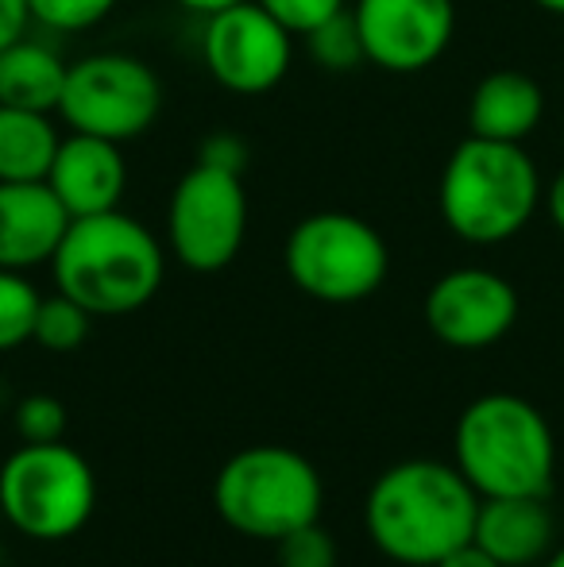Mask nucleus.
<instances>
[{
	"label": "nucleus",
	"mask_w": 564,
	"mask_h": 567,
	"mask_svg": "<svg viewBox=\"0 0 564 567\" xmlns=\"http://www.w3.org/2000/svg\"><path fill=\"white\" fill-rule=\"evenodd\" d=\"M480 494L457 463L407 460L387 467L363 502L368 537L383 556L407 567H433L472 540Z\"/></svg>",
	"instance_id": "nucleus-1"
},
{
	"label": "nucleus",
	"mask_w": 564,
	"mask_h": 567,
	"mask_svg": "<svg viewBox=\"0 0 564 567\" xmlns=\"http://www.w3.org/2000/svg\"><path fill=\"white\" fill-rule=\"evenodd\" d=\"M51 275L54 290L74 298L93 317H124L158 293L166 255L143 220L113 209L70 220L51 259Z\"/></svg>",
	"instance_id": "nucleus-2"
},
{
	"label": "nucleus",
	"mask_w": 564,
	"mask_h": 567,
	"mask_svg": "<svg viewBox=\"0 0 564 567\" xmlns=\"http://www.w3.org/2000/svg\"><path fill=\"white\" fill-rule=\"evenodd\" d=\"M542 174L522 143L468 135L441 171L437 209L464 244L495 247L514 239L542 209Z\"/></svg>",
	"instance_id": "nucleus-3"
},
{
	"label": "nucleus",
	"mask_w": 564,
	"mask_h": 567,
	"mask_svg": "<svg viewBox=\"0 0 564 567\" xmlns=\"http://www.w3.org/2000/svg\"><path fill=\"white\" fill-rule=\"evenodd\" d=\"M452 463L480 498L550 494L557 475V441L537 405L495 390L460 413Z\"/></svg>",
	"instance_id": "nucleus-4"
},
{
	"label": "nucleus",
	"mask_w": 564,
	"mask_h": 567,
	"mask_svg": "<svg viewBox=\"0 0 564 567\" xmlns=\"http://www.w3.org/2000/svg\"><path fill=\"white\" fill-rule=\"evenodd\" d=\"M325 483L301 452L256 444L236 452L213 483V506L228 529L256 540H279L321 517Z\"/></svg>",
	"instance_id": "nucleus-5"
},
{
	"label": "nucleus",
	"mask_w": 564,
	"mask_h": 567,
	"mask_svg": "<svg viewBox=\"0 0 564 567\" xmlns=\"http://www.w3.org/2000/svg\"><path fill=\"white\" fill-rule=\"evenodd\" d=\"M286 275L306 298L325 306H356L387 282V239L356 213H309L286 236Z\"/></svg>",
	"instance_id": "nucleus-6"
},
{
	"label": "nucleus",
	"mask_w": 564,
	"mask_h": 567,
	"mask_svg": "<svg viewBox=\"0 0 564 567\" xmlns=\"http://www.w3.org/2000/svg\"><path fill=\"white\" fill-rule=\"evenodd\" d=\"M98 509V475L70 444H23L0 467V517L31 540H66Z\"/></svg>",
	"instance_id": "nucleus-7"
},
{
	"label": "nucleus",
	"mask_w": 564,
	"mask_h": 567,
	"mask_svg": "<svg viewBox=\"0 0 564 567\" xmlns=\"http://www.w3.org/2000/svg\"><path fill=\"white\" fill-rule=\"evenodd\" d=\"M163 113V82L136 54L98 51L70 62L59 116L70 132L132 143L155 127Z\"/></svg>",
	"instance_id": "nucleus-8"
},
{
	"label": "nucleus",
	"mask_w": 564,
	"mask_h": 567,
	"mask_svg": "<svg viewBox=\"0 0 564 567\" xmlns=\"http://www.w3.org/2000/svg\"><path fill=\"white\" fill-rule=\"evenodd\" d=\"M248 239V189L244 174L194 163L174 182L166 205V244L182 267L217 275Z\"/></svg>",
	"instance_id": "nucleus-9"
},
{
	"label": "nucleus",
	"mask_w": 564,
	"mask_h": 567,
	"mask_svg": "<svg viewBox=\"0 0 564 567\" xmlns=\"http://www.w3.org/2000/svg\"><path fill=\"white\" fill-rule=\"evenodd\" d=\"M294 31H286L259 0H244L225 12L205 16L202 66L221 90L236 97H259L290 74Z\"/></svg>",
	"instance_id": "nucleus-10"
},
{
	"label": "nucleus",
	"mask_w": 564,
	"mask_h": 567,
	"mask_svg": "<svg viewBox=\"0 0 564 567\" xmlns=\"http://www.w3.org/2000/svg\"><path fill=\"white\" fill-rule=\"evenodd\" d=\"M356 31L371 66L387 74H422L452 43V0H356Z\"/></svg>",
	"instance_id": "nucleus-11"
},
{
	"label": "nucleus",
	"mask_w": 564,
	"mask_h": 567,
	"mask_svg": "<svg viewBox=\"0 0 564 567\" xmlns=\"http://www.w3.org/2000/svg\"><path fill=\"white\" fill-rule=\"evenodd\" d=\"M425 329L457 351L491 348L519 321V290L488 267H457L425 293Z\"/></svg>",
	"instance_id": "nucleus-12"
},
{
	"label": "nucleus",
	"mask_w": 564,
	"mask_h": 567,
	"mask_svg": "<svg viewBox=\"0 0 564 567\" xmlns=\"http://www.w3.org/2000/svg\"><path fill=\"white\" fill-rule=\"evenodd\" d=\"M47 186L70 213V220L121 209V197L129 189V163L121 155V143L66 132L47 171Z\"/></svg>",
	"instance_id": "nucleus-13"
},
{
	"label": "nucleus",
	"mask_w": 564,
	"mask_h": 567,
	"mask_svg": "<svg viewBox=\"0 0 564 567\" xmlns=\"http://www.w3.org/2000/svg\"><path fill=\"white\" fill-rule=\"evenodd\" d=\"M70 213L47 182H0V267L31 270L51 267Z\"/></svg>",
	"instance_id": "nucleus-14"
},
{
	"label": "nucleus",
	"mask_w": 564,
	"mask_h": 567,
	"mask_svg": "<svg viewBox=\"0 0 564 567\" xmlns=\"http://www.w3.org/2000/svg\"><path fill=\"white\" fill-rule=\"evenodd\" d=\"M472 540L503 567H530L553 553V514L545 494L480 498Z\"/></svg>",
	"instance_id": "nucleus-15"
},
{
	"label": "nucleus",
	"mask_w": 564,
	"mask_h": 567,
	"mask_svg": "<svg viewBox=\"0 0 564 567\" xmlns=\"http://www.w3.org/2000/svg\"><path fill=\"white\" fill-rule=\"evenodd\" d=\"M545 116V93L522 70H491L468 97V135L522 143Z\"/></svg>",
	"instance_id": "nucleus-16"
},
{
	"label": "nucleus",
	"mask_w": 564,
	"mask_h": 567,
	"mask_svg": "<svg viewBox=\"0 0 564 567\" xmlns=\"http://www.w3.org/2000/svg\"><path fill=\"white\" fill-rule=\"evenodd\" d=\"M66 62L54 47L23 35L0 51V105L59 113L66 90Z\"/></svg>",
	"instance_id": "nucleus-17"
},
{
	"label": "nucleus",
	"mask_w": 564,
	"mask_h": 567,
	"mask_svg": "<svg viewBox=\"0 0 564 567\" xmlns=\"http://www.w3.org/2000/svg\"><path fill=\"white\" fill-rule=\"evenodd\" d=\"M59 143L54 113L0 105V182H47Z\"/></svg>",
	"instance_id": "nucleus-18"
},
{
	"label": "nucleus",
	"mask_w": 564,
	"mask_h": 567,
	"mask_svg": "<svg viewBox=\"0 0 564 567\" xmlns=\"http://www.w3.org/2000/svg\"><path fill=\"white\" fill-rule=\"evenodd\" d=\"M306 47H309V54H314L317 66L329 70V74H352V70H360L363 62H368L363 39L352 20V8H345V12L317 23V28L306 35Z\"/></svg>",
	"instance_id": "nucleus-19"
},
{
	"label": "nucleus",
	"mask_w": 564,
	"mask_h": 567,
	"mask_svg": "<svg viewBox=\"0 0 564 567\" xmlns=\"http://www.w3.org/2000/svg\"><path fill=\"white\" fill-rule=\"evenodd\" d=\"M90 324H93L90 309L78 306L74 298H66V293H54V298L39 301L31 340L47 351H74V348H82L85 337H90Z\"/></svg>",
	"instance_id": "nucleus-20"
},
{
	"label": "nucleus",
	"mask_w": 564,
	"mask_h": 567,
	"mask_svg": "<svg viewBox=\"0 0 564 567\" xmlns=\"http://www.w3.org/2000/svg\"><path fill=\"white\" fill-rule=\"evenodd\" d=\"M43 293L23 278V270L0 267V351H16L35 332V313Z\"/></svg>",
	"instance_id": "nucleus-21"
},
{
	"label": "nucleus",
	"mask_w": 564,
	"mask_h": 567,
	"mask_svg": "<svg viewBox=\"0 0 564 567\" xmlns=\"http://www.w3.org/2000/svg\"><path fill=\"white\" fill-rule=\"evenodd\" d=\"M121 0H28L35 28L59 31V35H82L93 31L116 12Z\"/></svg>",
	"instance_id": "nucleus-22"
},
{
	"label": "nucleus",
	"mask_w": 564,
	"mask_h": 567,
	"mask_svg": "<svg viewBox=\"0 0 564 567\" xmlns=\"http://www.w3.org/2000/svg\"><path fill=\"white\" fill-rule=\"evenodd\" d=\"M66 405L51 394H28L16 405V433L23 444H59L66 436Z\"/></svg>",
	"instance_id": "nucleus-23"
},
{
	"label": "nucleus",
	"mask_w": 564,
	"mask_h": 567,
	"mask_svg": "<svg viewBox=\"0 0 564 567\" xmlns=\"http://www.w3.org/2000/svg\"><path fill=\"white\" fill-rule=\"evenodd\" d=\"M275 556L279 567H337V540L317 522H309L275 540Z\"/></svg>",
	"instance_id": "nucleus-24"
},
{
	"label": "nucleus",
	"mask_w": 564,
	"mask_h": 567,
	"mask_svg": "<svg viewBox=\"0 0 564 567\" xmlns=\"http://www.w3.org/2000/svg\"><path fill=\"white\" fill-rule=\"evenodd\" d=\"M259 4H264L286 31H294V35H309L317 23H325L329 16L345 12L348 0H259Z\"/></svg>",
	"instance_id": "nucleus-25"
},
{
	"label": "nucleus",
	"mask_w": 564,
	"mask_h": 567,
	"mask_svg": "<svg viewBox=\"0 0 564 567\" xmlns=\"http://www.w3.org/2000/svg\"><path fill=\"white\" fill-rule=\"evenodd\" d=\"M197 163L244 174V166H248V143L233 132H213L209 140L202 143V151H197Z\"/></svg>",
	"instance_id": "nucleus-26"
},
{
	"label": "nucleus",
	"mask_w": 564,
	"mask_h": 567,
	"mask_svg": "<svg viewBox=\"0 0 564 567\" xmlns=\"http://www.w3.org/2000/svg\"><path fill=\"white\" fill-rule=\"evenodd\" d=\"M28 28H31L28 0H0V51L28 35Z\"/></svg>",
	"instance_id": "nucleus-27"
},
{
	"label": "nucleus",
	"mask_w": 564,
	"mask_h": 567,
	"mask_svg": "<svg viewBox=\"0 0 564 567\" xmlns=\"http://www.w3.org/2000/svg\"><path fill=\"white\" fill-rule=\"evenodd\" d=\"M433 567H503L499 560H491L488 553H483L475 540H468V545H460L457 553H449L444 560H437Z\"/></svg>",
	"instance_id": "nucleus-28"
},
{
	"label": "nucleus",
	"mask_w": 564,
	"mask_h": 567,
	"mask_svg": "<svg viewBox=\"0 0 564 567\" xmlns=\"http://www.w3.org/2000/svg\"><path fill=\"white\" fill-rule=\"evenodd\" d=\"M542 205H545V213H550L553 228H557L561 236H564V171L550 182V186H545Z\"/></svg>",
	"instance_id": "nucleus-29"
},
{
	"label": "nucleus",
	"mask_w": 564,
	"mask_h": 567,
	"mask_svg": "<svg viewBox=\"0 0 564 567\" xmlns=\"http://www.w3.org/2000/svg\"><path fill=\"white\" fill-rule=\"evenodd\" d=\"M174 4L182 8V12H189V16H213V12H225V8H233V4H244V0H174Z\"/></svg>",
	"instance_id": "nucleus-30"
},
{
	"label": "nucleus",
	"mask_w": 564,
	"mask_h": 567,
	"mask_svg": "<svg viewBox=\"0 0 564 567\" xmlns=\"http://www.w3.org/2000/svg\"><path fill=\"white\" fill-rule=\"evenodd\" d=\"M534 8H542V12H550V16H564V0H530Z\"/></svg>",
	"instance_id": "nucleus-31"
},
{
	"label": "nucleus",
	"mask_w": 564,
	"mask_h": 567,
	"mask_svg": "<svg viewBox=\"0 0 564 567\" xmlns=\"http://www.w3.org/2000/svg\"><path fill=\"white\" fill-rule=\"evenodd\" d=\"M545 567H564V545H561V548H553L550 560H545Z\"/></svg>",
	"instance_id": "nucleus-32"
},
{
	"label": "nucleus",
	"mask_w": 564,
	"mask_h": 567,
	"mask_svg": "<svg viewBox=\"0 0 564 567\" xmlns=\"http://www.w3.org/2000/svg\"><path fill=\"white\" fill-rule=\"evenodd\" d=\"M0 522H4V517H0Z\"/></svg>",
	"instance_id": "nucleus-33"
}]
</instances>
